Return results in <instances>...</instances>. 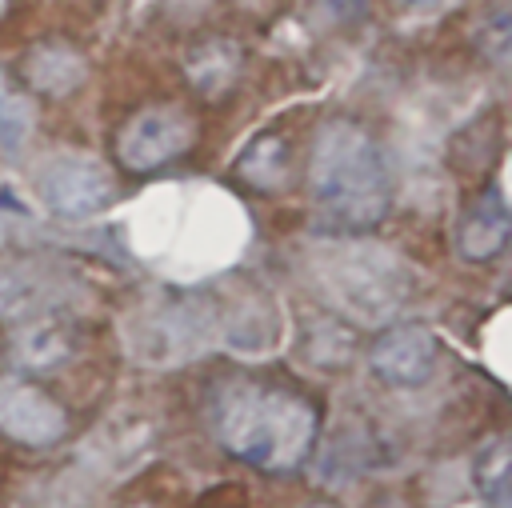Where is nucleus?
<instances>
[{"instance_id": "obj_1", "label": "nucleus", "mask_w": 512, "mask_h": 508, "mask_svg": "<svg viewBox=\"0 0 512 508\" xmlns=\"http://www.w3.org/2000/svg\"><path fill=\"white\" fill-rule=\"evenodd\" d=\"M316 404L296 388L232 380L216 396V436L220 444L272 476L296 472L316 444Z\"/></svg>"}, {"instance_id": "obj_2", "label": "nucleus", "mask_w": 512, "mask_h": 508, "mask_svg": "<svg viewBox=\"0 0 512 508\" xmlns=\"http://www.w3.org/2000/svg\"><path fill=\"white\" fill-rule=\"evenodd\" d=\"M308 188L328 228L368 232L388 216V164L368 128L356 120H328L312 140Z\"/></svg>"}, {"instance_id": "obj_3", "label": "nucleus", "mask_w": 512, "mask_h": 508, "mask_svg": "<svg viewBox=\"0 0 512 508\" xmlns=\"http://www.w3.org/2000/svg\"><path fill=\"white\" fill-rule=\"evenodd\" d=\"M192 136H196V124H192L188 112H180L172 104L144 108V112H136L120 128V136H116V160L128 172H156L168 160L184 156L188 144H192Z\"/></svg>"}, {"instance_id": "obj_4", "label": "nucleus", "mask_w": 512, "mask_h": 508, "mask_svg": "<svg viewBox=\"0 0 512 508\" xmlns=\"http://www.w3.org/2000/svg\"><path fill=\"white\" fill-rule=\"evenodd\" d=\"M36 188H40V200L56 212V216H96L100 208H108L116 184H112V172L92 160V156H56L40 168L36 176Z\"/></svg>"}, {"instance_id": "obj_5", "label": "nucleus", "mask_w": 512, "mask_h": 508, "mask_svg": "<svg viewBox=\"0 0 512 508\" xmlns=\"http://www.w3.org/2000/svg\"><path fill=\"white\" fill-rule=\"evenodd\" d=\"M436 352V336L424 324H388L368 348V368L388 388H420L436 372Z\"/></svg>"}, {"instance_id": "obj_6", "label": "nucleus", "mask_w": 512, "mask_h": 508, "mask_svg": "<svg viewBox=\"0 0 512 508\" xmlns=\"http://www.w3.org/2000/svg\"><path fill=\"white\" fill-rule=\"evenodd\" d=\"M0 432L28 448H48L68 432V412L36 384L0 380Z\"/></svg>"}, {"instance_id": "obj_7", "label": "nucleus", "mask_w": 512, "mask_h": 508, "mask_svg": "<svg viewBox=\"0 0 512 508\" xmlns=\"http://www.w3.org/2000/svg\"><path fill=\"white\" fill-rule=\"evenodd\" d=\"M512 240V212L496 188H484L456 220V252L472 264L492 260Z\"/></svg>"}, {"instance_id": "obj_8", "label": "nucleus", "mask_w": 512, "mask_h": 508, "mask_svg": "<svg viewBox=\"0 0 512 508\" xmlns=\"http://www.w3.org/2000/svg\"><path fill=\"white\" fill-rule=\"evenodd\" d=\"M240 76V48L224 36H208L188 52V80L204 96H224Z\"/></svg>"}, {"instance_id": "obj_9", "label": "nucleus", "mask_w": 512, "mask_h": 508, "mask_svg": "<svg viewBox=\"0 0 512 508\" xmlns=\"http://www.w3.org/2000/svg\"><path fill=\"white\" fill-rule=\"evenodd\" d=\"M12 356L32 372H52L72 356V332L60 320H28L12 340Z\"/></svg>"}, {"instance_id": "obj_10", "label": "nucleus", "mask_w": 512, "mask_h": 508, "mask_svg": "<svg viewBox=\"0 0 512 508\" xmlns=\"http://www.w3.org/2000/svg\"><path fill=\"white\" fill-rule=\"evenodd\" d=\"M472 488L492 508L512 504V436H492L472 456Z\"/></svg>"}, {"instance_id": "obj_11", "label": "nucleus", "mask_w": 512, "mask_h": 508, "mask_svg": "<svg viewBox=\"0 0 512 508\" xmlns=\"http://www.w3.org/2000/svg\"><path fill=\"white\" fill-rule=\"evenodd\" d=\"M236 172H240L244 184L260 188V192H276L284 184V176H288V144H284V136H276V132L256 136L240 152Z\"/></svg>"}, {"instance_id": "obj_12", "label": "nucleus", "mask_w": 512, "mask_h": 508, "mask_svg": "<svg viewBox=\"0 0 512 508\" xmlns=\"http://www.w3.org/2000/svg\"><path fill=\"white\" fill-rule=\"evenodd\" d=\"M28 80L36 92H48V96H68L80 80H84V60L72 52V48H36L28 56Z\"/></svg>"}, {"instance_id": "obj_13", "label": "nucleus", "mask_w": 512, "mask_h": 508, "mask_svg": "<svg viewBox=\"0 0 512 508\" xmlns=\"http://www.w3.org/2000/svg\"><path fill=\"white\" fill-rule=\"evenodd\" d=\"M44 300V284L32 276V268H0V316H24Z\"/></svg>"}, {"instance_id": "obj_14", "label": "nucleus", "mask_w": 512, "mask_h": 508, "mask_svg": "<svg viewBox=\"0 0 512 508\" xmlns=\"http://www.w3.org/2000/svg\"><path fill=\"white\" fill-rule=\"evenodd\" d=\"M32 136V104L0 76V140L4 148H20Z\"/></svg>"}, {"instance_id": "obj_15", "label": "nucleus", "mask_w": 512, "mask_h": 508, "mask_svg": "<svg viewBox=\"0 0 512 508\" xmlns=\"http://www.w3.org/2000/svg\"><path fill=\"white\" fill-rule=\"evenodd\" d=\"M480 40H484V52H488L492 60H504V56L512 52V8H508L504 16H496V20L480 32Z\"/></svg>"}, {"instance_id": "obj_16", "label": "nucleus", "mask_w": 512, "mask_h": 508, "mask_svg": "<svg viewBox=\"0 0 512 508\" xmlns=\"http://www.w3.org/2000/svg\"><path fill=\"white\" fill-rule=\"evenodd\" d=\"M316 12L328 24H352L368 12V0H316Z\"/></svg>"}, {"instance_id": "obj_17", "label": "nucleus", "mask_w": 512, "mask_h": 508, "mask_svg": "<svg viewBox=\"0 0 512 508\" xmlns=\"http://www.w3.org/2000/svg\"><path fill=\"white\" fill-rule=\"evenodd\" d=\"M8 4H12V0H0V16H4V12H8Z\"/></svg>"}, {"instance_id": "obj_18", "label": "nucleus", "mask_w": 512, "mask_h": 508, "mask_svg": "<svg viewBox=\"0 0 512 508\" xmlns=\"http://www.w3.org/2000/svg\"><path fill=\"white\" fill-rule=\"evenodd\" d=\"M312 508H332V504H312Z\"/></svg>"}, {"instance_id": "obj_19", "label": "nucleus", "mask_w": 512, "mask_h": 508, "mask_svg": "<svg viewBox=\"0 0 512 508\" xmlns=\"http://www.w3.org/2000/svg\"><path fill=\"white\" fill-rule=\"evenodd\" d=\"M508 508H512V504H508Z\"/></svg>"}]
</instances>
